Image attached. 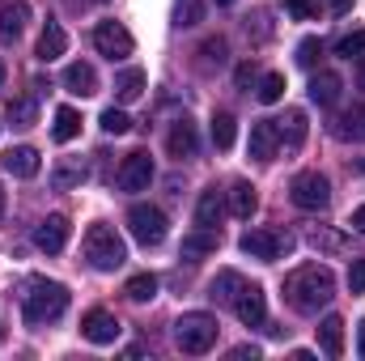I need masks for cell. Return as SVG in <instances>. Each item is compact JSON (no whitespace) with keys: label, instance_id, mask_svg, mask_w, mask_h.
<instances>
[{"label":"cell","instance_id":"1","mask_svg":"<svg viewBox=\"0 0 365 361\" xmlns=\"http://www.w3.org/2000/svg\"><path fill=\"white\" fill-rule=\"evenodd\" d=\"M336 298V276L327 264H302L284 276V302L297 315H319Z\"/></svg>","mask_w":365,"mask_h":361},{"label":"cell","instance_id":"2","mask_svg":"<svg viewBox=\"0 0 365 361\" xmlns=\"http://www.w3.org/2000/svg\"><path fill=\"white\" fill-rule=\"evenodd\" d=\"M64 310H68V289L60 280H47V276H30L26 280V289H21V319L30 327L56 323Z\"/></svg>","mask_w":365,"mask_h":361},{"label":"cell","instance_id":"3","mask_svg":"<svg viewBox=\"0 0 365 361\" xmlns=\"http://www.w3.org/2000/svg\"><path fill=\"white\" fill-rule=\"evenodd\" d=\"M81 251H86V264L93 272H115V268H123V260H128V247H123V238L110 225H90Z\"/></svg>","mask_w":365,"mask_h":361},{"label":"cell","instance_id":"4","mask_svg":"<svg viewBox=\"0 0 365 361\" xmlns=\"http://www.w3.org/2000/svg\"><path fill=\"white\" fill-rule=\"evenodd\" d=\"M217 319L208 315V310H187L179 315V323H175V345H179L182 353H191V357H200V353H208L212 345H217Z\"/></svg>","mask_w":365,"mask_h":361},{"label":"cell","instance_id":"5","mask_svg":"<svg viewBox=\"0 0 365 361\" xmlns=\"http://www.w3.org/2000/svg\"><path fill=\"white\" fill-rule=\"evenodd\" d=\"M289 200L302 208V213H323L331 204V183L323 179L319 171H302L293 187H289Z\"/></svg>","mask_w":365,"mask_h":361},{"label":"cell","instance_id":"6","mask_svg":"<svg viewBox=\"0 0 365 361\" xmlns=\"http://www.w3.org/2000/svg\"><path fill=\"white\" fill-rule=\"evenodd\" d=\"M238 247H242V255H251V260L276 264L280 255H289V251H293V238H289V234H280V230H247V234L238 238Z\"/></svg>","mask_w":365,"mask_h":361},{"label":"cell","instance_id":"7","mask_svg":"<svg viewBox=\"0 0 365 361\" xmlns=\"http://www.w3.org/2000/svg\"><path fill=\"white\" fill-rule=\"evenodd\" d=\"M128 230L140 247H158L166 238V213L158 204H132L128 208Z\"/></svg>","mask_w":365,"mask_h":361},{"label":"cell","instance_id":"8","mask_svg":"<svg viewBox=\"0 0 365 361\" xmlns=\"http://www.w3.org/2000/svg\"><path fill=\"white\" fill-rule=\"evenodd\" d=\"M93 47H98V56H106V60H128V56L136 51V39H132L128 26H119V21H98V26H93Z\"/></svg>","mask_w":365,"mask_h":361},{"label":"cell","instance_id":"9","mask_svg":"<svg viewBox=\"0 0 365 361\" xmlns=\"http://www.w3.org/2000/svg\"><path fill=\"white\" fill-rule=\"evenodd\" d=\"M68 217L64 213H51L47 221H38V230H34V247L38 251H47V255H60L64 247H68Z\"/></svg>","mask_w":365,"mask_h":361},{"label":"cell","instance_id":"10","mask_svg":"<svg viewBox=\"0 0 365 361\" xmlns=\"http://www.w3.org/2000/svg\"><path fill=\"white\" fill-rule=\"evenodd\" d=\"M234 315H238L247 327H264V323H268L264 289H259V285H242V289H238V298H234Z\"/></svg>","mask_w":365,"mask_h":361},{"label":"cell","instance_id":"11","mask_svg":"<svg viewBox=\"0 0 365 361\" xmlns=\"http://www.w3.org/2000/svg\"><path fill=\"white\" fill-rule=\"evenodd\" d=\"M149 183H153V158H149L145 149L128 153L123 166H119V187H123V191H145Z\"/></svg>","mask_w":365,"mask_h":361},{"label":"cell","instance_id":"12","mask_svg":"<svg viewBox=\"0 0 365 361\" xmlns=\"http://www.w3.org/2000/svg\"><path fill=\"white\" fill-rule=\"evenodd\" d=\"M81 336H86L90 345H115V340H119V319H115L110 310H90V315L81 319Z\"/></svg>","mask_w":365,"mask_h":361},{"label":"cell","instance_id":"13","mask_svg":"<svg viewBox=\"0 0 365 361\" xmlns=\"http://www.w3.org/2000/svg\"><path fill=\"white\" fill-rule=\"evenodd\" d=\"M276 149H280V123H276V119H259V123H251V158L272 162Z\"/></svg>","mask_w":365,"mask_h":361},{"label":"cell","instance_id":"14","mask_svg":"<svg viewBox=\"0 0 365 361\" xmlns=\"http://www.w3.org/2000/svg\"><path fill=\"white\" fill-rule=\"evenodd\" d=\"M0 166H4L13 179H34V175H38V149H30V145H13V149L0 158Z\"/></svg>","mask_w":365,"mask_h":361},{"label":"cell","instance_id":"15","mask_svg":"<svg viewBox=\"0 0 365 361\" xmlns=\"http://www.w3.org/2000/svg\"><path fill=\"white\" fill-rule=\"evenodd\" d=\"M30 21V4L26 0H0V39H17Z\"/></svg>","mask_w":365,"mask_h":361},{"label":"cell","instance_id":"16","mask_svg":"<svg viewBox=\"0 0 365 361\" xmlns=\"http://www.w3.org/2000/svg\"><path fill=\"white\" fill-rule=\"evenodd\" d=\"M64 47H68V34H64V26H60V21H47V26H43V34H38V47H34V56H38L43 64H51V60H60V56H64Z\"/></svg>","mask_w":365,"mask_h":361},{"label":"cell","instance_id":"17","mask_svg":"<svg viewBox=\"0 0 365 361\" xmlns=\"http://www.w3.org/2000/svg\"><path fill=\"white\" fill-rule=\"evenodd\" d=\"M221 217H225V200H221V191L212 187V191H204V195L195 200V225H200V230H217Z\"/></svg>","mask_w":365,"mask_h":361},{"label":"cell","instance_id":"18","mask_svg":"<svg viewBox=\"0 0 365 361\" xmlns=\"http://www.w3.org/2000/svg\"><path fill=\"white\" fill-rule=\"evenodd\" d=\"M344 90V81H340V73H331V68H323V73H314L310 77V102H319V106H331L336 98Z\"/></svg>","mask_w":365,"mask_h":361},{"label":"cell","instance_id":"19","mask_svg":"<svg viewBox=\"0 0 365 361\" xmlns=\"http://www.w3.org/2000/svg\"><path fill=\"white\" fill-rule=\"evenodd\" d=\"M319 349H323L327 357H340V353H344V319H340V315H327V319L319 323Z\"/></svg>","mask_w":365,"mask_h":361},{"label":"cell","instance_id":"20","mask_svg":"<svg viewBox=\"0 0 365 361\" xmlns=\"http://www.w3.org/2000/svg\"><path fill=\"white\" fill-rule=\"evenodd\" d=\"M64 86L73 93H81V98H90V93H98V73H93V64H68L64 68Z\"/></svg>","mask_w":365,"mask_h":361},{"label":"cell","instance_id":"21","mask_svg":"<svg viewBox=\"0 0 365 361\" xmlns=\"http://www.w3.org/2000/svg\"><path fill=\"white\" fill-rule=\"evenodd\" d=\"M81 183H86V162H81V158H64V162L51 171V187H56V191L81 187Z\"/></svg>","mask_w":365,"mask_h":361},{"label":"cell","instance_id":"22","mask_svg":"<svg viewBox=\"0 0 365 361\" xmlns=\"http://www.w3.org/2000/svg\"><path fill=\"white\" fill-rule=\"evenodd\" d=\"M247 280L238 276V272H217V280L208 285V298L212 302H221V306H234V298H238V289H242Z\"/></svg>","mask_w":365,"mask_h":361},{"label":"cell","instance_id":"23","mask_svg":"<svg viewBox=\"0 0 365 361\" xmlns=\"http://www.w3.org/2000/svg\"><path fill=\"white\" fill-rule=\"evenodd\" d=\"M166 149H170V158H191V153H195V128H191L187 119H179V123L170 128Z\"/></svg>","mask_w":365,"mask_h":361},{"label":"cell","instance_id":"24","mask_svg":"<svg viewBox=\"0 0 365 361\" xmlns=\"http://www.w3.org/2000/svg\"><path fill=\"white\" fill-rule=\"evenodd\" d=\"M255 208H259V195H255V187H251V183H234V187H230V213L247 221Z\"/></svg>","mask_w":365,"mask_h":361},{"label":"cell","instance_id":"25","mask_svg":"<svg viewBox=\"0 0 365 361\" xmlns=\"http://www.w3.org/2000/svg\"><path fill=\"white\" fill-rule=\"evenodd\" d=\"M217 243H221V234H217V230H195V234H187V238H182V255H187V260L212 255V251H217Z\"/></svg>","mask_w":365,"mask_h":361},{"label":"cell","instance_id":"26","mask_svg":"<svg viewBox=\"0 0 365 361\" xmlns=\"http://www.w3.org/2000/svg\"><path fill=\"white\" fill-rule=\"evenodd\" d=\"M145 93V73L140 68H123L119 77H115V98L119 102H136Z\"/></svg>","mask_w":365,"mask_h":361},{"label":"cell","instance_id":"27","mask_svg":"<svg viewBox=\"0 0 365 361\" xmlns=\"http://www.w3.org/2000/svg\"><path fill=\"white\" fill-rule=\"evenodd\" d=\"M340 141H361L365 136V106H353V111H344L340 119H336V128H331Z\"/></svg>","mask_w":365,"mask_h":361},{"label":"cell","instance_id":"28","mask_svg":"<svg viewBox=\"0 0 365 361\" xmlns=\"http://www.w3.org/2000/svg\"><path fill=\"white\" fill-rule=\"evenodd\" d=\"M77 132H81V115H77L73 106H60V111H56V123H51V136H56L60 145H68Z\"/></svg>","mask_w":365,"mask_h":361},{"label":"cell","instance_id":"29","mask_svg":"<svg viewBox=\"0 0 365 361\" xmlns=\"http://www.w3.org/2000/svg\"><path fill=\"white\" fill-rule=\"evenodd\" d=\"M276 123H280V145L297 149V145L306 141V115H302V111H289V115L276 119Z\"/></svg>","mask_w":365,"mask_h":361},{"label":"cell","instance_id":"30","mask_svg":"<svg viewBox=\"0 0 365 361\" xmlns=\"http://www.w3.org/2000/svg\"><path fill=\"white\" fill-rule=\"evenodd\" d=\"M123 293H128L132 302H153V298H158V276H149V272H136V276L123 285Z\"/></svg>","mask_w":365,"mask_h":361},{"label":"cell","instance_id":"31","mask_svg":"<svg viewBox=\"0 0 365 361\" xmlns=\"http://www.w3.org/2000/svg\"><path fill=\"white\" fill-rule=\"evenodd\" d=\"M234 136H238V123H234V115H212V145L217 149H234Z\"/></svg>","mask_w":365,"mask_h":361},{"label":"cell","instance_id":"32","mask_svg":"<svg viewBox=\"0 0 365 361\" xmlns=\"http://www.w3.org/2000/svg\"><path fill=\"white\" fill-rule=\"evenodd\" d=\"M9 123L13 128H30L34 123V98H13L9 102Z\"/></svg>","mask_w":365,"mask_h":361},{"label":"cell","instance_id":"33","mask_svg":"<svg viewBox=\"0 0 365 361\" xmlns=\"http://www.w3.org/2000/svg\"><path fill=\"white\" fill-rule=\"evenodd\" d=\"M128 128H132L128 111H119V106H106V111H102V132H110V136H123Z\"/></svg>","mask_w":365,"mask_h":361},{"label":"cell","instance_id":"34","mask_svg":"<svg viewBox=\"0 0 365 361\" xmlns=\"http://www.w3.org/2000/svg\"><path fill=\"white\" fill-rule=\"evenodd\" d=\"M319 56H323V39H314V34H310V39H302V43H297V64H302V68H314V64H319Z\"/></svg>","mask_w":365,"mask_h":361},{"label":"cell","instance_id":"35","mask_svg":"<svg viewBox=\"0 0 365 361\" xmlns=\"http://www.w3.org/2000/svg\"><path fill=\"white\" fill-rule=\"evenodd\" d=\"M336 56H344V60H353V56H365V30H353V34H344V39L336 43Z\"/></svg>","mask_w":365,"mask_h":361},{"label":"cell","instance_id":"36","mask_svg":"<svg viewBox=\"0 0 365 361\" xmlns=\"http://www.w3.org/2000/svg\"><path fill=\"white\" fill-rule=\"evenodd\" d=\"M280 93H284V77L280 73H268L259 81V102H280Z\"/></svg>","mask_w":365,"mask_h":361},{"label":"cell","instance_id":"37","mask_svg":"<svg viewBox=\"0 0 365 361\" xmlns=\"http://www.w3.org/2000/svg\"><path fill=\"white\" fill-rule=\"evenodd\" d=\"M344 280H349V289H353V293H365V255L349 264V276H344Z\"/></svg>","mask_w":365,"mask_h":361},{"label":"cell","instance_id":"38","mask_svg":"<svg viewBox=\"0 0 365 361\" xmlns=\"http://www.w3.org/2000/svg\"><path fill=\"white\" fill-rule=\"evenodd\" d=\"M200 0H179V26H195L200 21Z\"/></svg>","mask_w":365,"mask_h":361},{"label":"cell","instance_id":"39","mask_svg":"<svg viewBox=\"0 0 365 361\" xmlns=\"http://www.w3.org/2000/svg\"><path fill=\"white\" fill-rule=\"evenodd\" d=\"M284 9H289L297 21H310V17H314V0H284Z\"/></svg>","mask_w":365,"mask_h":361},{"label":"cell","instance_id":"40","mask_svg":"<svg viewBox=\"0 0 365 361\" xmlns=\"http://www.w3.org/2000/svg\"><path fill=\"white\" fill-rule=\"evenodd\" d=\"M200 51H204V56H208V64H212V60H217V64H221V60H225V39H208V43H204V47H200Z\"/></svg>","mask_w":365,"mask_h":361},{"label":"cell","instance_id":"41","mask_svg":"<svg viewBox=\"0 0 365 361\" xmlns=\"http://www.w3.org/2000/svg\"><path fill=\"white\" fill-rule=\"evenodd\" d=\"M310 243H314V247H319V243H323V247H331V251H340V247H344V243H340V238H336V234H319V230H314V234H310Z\"/></svg>","mask_w":365,"mask_h":361},{"label":"cell","instance_id":"42","mask_svg":"<svg viewBox=\"0 0 365 361\" xmlns=\"http://www.w3.org/2000/svg\"><path fill=\"white\" fill-rule=\"evenodd\" d=\"M230 357H234V361H247V357L255 361V357H259V349H255V345H238V349H234Z\"/></svg>","mask_w":365,"mask_h":361},{"label":"cell","instance_id":"43","mask_svg":"<svg viewBox=\"0 0 365 361\" xmlns=\"http://www.w3.org/2000/svg\"><path fill=\"white\" fill-rule=\"evenodd\" d=\"M349 225H353L357 234H365V204H361V208H357V213H353V221H349Z\"/></svg>","mask_w":365,"mask_h":361},{"label":"cell","instance_id":"44","mask_svg":"<svg viewBox=\"0 0 365 361\" xmlns=\"http://www.w3.org/2000/svg\"><path fill=\"white\" fill-rule=\"evenodd\" d=\"M327 9H331V13H349V9H353V0H327Z\"/></svg>","mask_w":365,"mask_h":361},{"label":"cell","instance_id":"45","mask_svg":"<svg viewBox=\"0 0 365 361\" xmlns=\"http://www.w3.org/2000/svg\"><path fill=\"white\" fill-rule=\"evenodd\" d=\"M251 77H255V68H251V64H242V68H238V86H247Z\"/></svg>","mask_w":365,"mask_h":361},{"label":"cell","instance_id":"46","mask_svg":"<svg viewBox=\"0 0 365 361\" xmlns=\"http://www.w3.org/2000/svg\"><path fill=\"white\" fill-rule=\"evenodd\" d=\"M357 353L365 357V323H361V332H357Z\"/></svg>","mask_w":365,"mask_h":361},{"label":"cell","instance_id":"47","mask_svg":"<svg viewBox=\"0 0 365 361\" xmlns=\"http://www.w3.org/2000/svg\"><path fill=\"white\" fill-rule=\"evenodd\" d=\"M357 81H361V90H365V56H361V64H357Z\"/></svg>","mask_w":365,"mask_h":361},{"label":"cell","instance_id":"48","mask_svg":"<svg viewBox=\"0 0 365 361\" xmlns=\"http://www.w3.org/2000/svg\"><path fill=\"white\" fill-rule=\"evenodd\" d=\"M357 171H361V175H365V158H357Z\"/></svg>","mask_w":365,"mask_h":361},{"label":"cell","instance_id":"49","mask_svg":"<svg viewBox=\"0 0 365 361\" xmlns=\"http://www.w3.org/2000/svg\"><path fill=\"white\" fill-rule=\"evenodd\" d=\"M0 86H4V64H0Z\"/></svg>","mask_w":365,"mask_h":361},{"label":"cell","instance_id":"50","mask_svg":"<svg viewBox=\"0 0 365 361\" xmlns=\"http://www.w3.org/2000/svg\"><path fill=\"white\" fill-rule=\"evenodd\" d=\"M0 213H4V191H0Z\"/></svg>","mask_w":365,"mask_h":361},{"label":"cell","instance_id":"51","mask_svg":"<svg viewBox=\"0 0 365 361\" xmlns=\"http://www.w3.org/2000/svg\"><path fill=\"white\" fill-rule=\"evenodd\" d=\"M217 4H234V0H217Z\"/></svg>","mask_w":365,"mask_h":361}]
</instances>
